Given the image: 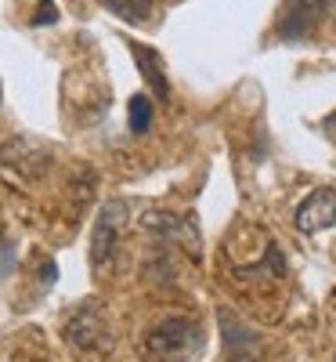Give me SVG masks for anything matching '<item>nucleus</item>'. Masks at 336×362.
I'll return each mask as SVG.
<instances>
[{"label": "nucleus", "mask_w": 336, "mask_h": 362, "mask_svg": "<svg viewBox=\"0 0 336 362\" xmlns=\"http://www.w3.org/2000/svg\"><path fill=\"white\" fill-rule=\"evenodd\" d=\"M203 351V326L188 315H167L145 334L148 362H192Z\"/></svg>", "instance_id": "nucleus-1"}, {"label": "nucleus", "mask_w": 336, "mask_h": 362, "mask_svg": "<svg viewBox=\"0 0 336 362\" xmlns=\"http://www.w3.org/2000/svg\"><path fill=\"white\" fill-rule=\"evenodd\" d=\"M221 322V341H224V362H260L264 337L253 326H246L232 308H217Z\"/></svg>", "instance_id": "nucleus-2"}, {"label": "nucleus", "mask_w": 336, "mask_h": 362, "mask_svg": "<svg viewBox=\"0 0 336 362\" xmlns=\"http://www.w3.org/2000/svg\"><path fill=\"white\" fill-rule=\"evenodd\" d=\"M127 221V206L124 203H105L102 214L95 221V232H90V264L105 268L116 257V235Z\"/></svg>", "instance_id": "nucleus-3"}, {"label": "nucleus", "mask_w": 336, "mask_h": 362, "mask_svg": "<svg viewBox=\"0 0 336 362\" xmlns=\"http://www.w3.org/2000/svg\"><path fill=\"white\" fill-rule=\"evenodd\" d=\"M66 337L69 344H76L80 351H95L109 344V329H105V315L98 312V305H80L76 312H69L66 319Z\"/></svg>", "instance_id": "nucleus-4"}, {"label": "nucleus", "mask_w": 336, "mask_h": 362, "mask_svg": "<svg viewBox=\"0 0 336 362\" xmlns=\"http://www.w3.org/2000/svg\"><path fill=\"white\" fill-rule=\"evenodd\" d=\"M141 228L156 232L160 239H174V243H181L192 257H199V225H196V218H177V214H170V210H145Z\"/></svg>", "instance_id": "nucleus-5"}, {"label": "nucleus", "mask_w": 336, "mask_h": 362, "mask_svg": "<svg viewBox=\"0 0 336 362\" xmlns=\"http://www.w3.org/2000/svg\"><path fill=\"white\" fill-rule=\"evenodd\" d=\"M293 221H296L300 232H308V235L332 228V225H336V192H332V189H315V192H308V199L296 206Z\"/></svg>", "instance_id": "nucleus-6"}, {"label": "nucleus", "mask_w": 336, "mask_h": 362, "mask_svg": "<svg viewBox=\"0 0 336 362\" xmlns=\"http://www.w3.org/2000/svg\"><path fill=\"white\" fill-rule=\"evenodd\" d=\"M47 167H51V148L29 141V138H18V141H8L4 145V170L8 174L40 177Z\"/></svg>", "instance_id": "nucleus-7"}, {"label": "nucleus", "mask_w": 336, "mask_h": 362, "mask_svg": "<svg viewBox=\"0 0 336 362\" xmlns=\"http://www.w3.org/2000/svg\"><path fill=\"white\" fill-rule=\"evenodd\" d=\"M336 4V0H286V11L279 18V37L282 40H300L308 29Z\"/></svg>", "instance_id": "nucleus-8"}, {"label": "nucleus", "mask_w": 336, "mask_h": 362, "mask_svg": "<svg viewBox=\"0 0 336 362\" xmlns=\"http://www.w3.org/2000/svg\"><path fill=\"white\" fill-rule=\"evenodd\" d=\"M127 47H131V54L138 58V69H141L145 83L152 87V95L167 102L170 83H167V76H163V54H160L156 47H145V44H134V40H127Z\"/></svg>", "instance_id": "nucleus-9"}, {"label": "nucleus", "mask_w": 336, "mask_h": 362, "mask_svg": "<svg viewBox=\"0 0 336 362\" xmlns=\"http://www.w3.org/2000/svg\"><path fill=\"white\" fill-rule=\"evenodd\" d=\"M102 4H105L116 18L134 22V25L148 22V15H152V0H102Z\"/></svg>", "instance_id": "nucleus-10"}, {"label": "nucleus", "mask_w": 336, "mask_h": 362, "mask_svg": "<svg viewBox=\"0 0 336 362\" xmlns=\"http://www.w3.org/2000/svg\"><path fill=\"white\" fill-rule=\"evenodd\" d=\"M152 127V102L145 95H134L131 98V131L134 134H145Z\"/></svg>", "instance_id": "nucleus-11"}, {"label": "nucleus", "mask_w": 336, "mask_h": 362, "mask_svg": "<svg viewBox=\"0 0 336 362\" xmlns=\"http://www.w3.org/2000/svg\"><path fill=\"white\" fill-rule=\"evenodd\" d=\"M47 22H58V8H54V0H40V11L33 15V25H47Z\"/></svg>", "instance_id": "nucleus-12"}, {"label": "nucleus", "mask_w": 336, "mask_h": 362, "mask_svg": "<svg viewBox=\"0 0 336 362\" xmlns=\"http://www.w3.org/2000/svg\"><path fill=\"white\" fill-rule=\"evenodd\" d=\"M15 272V239H4V276Z\"/></svg>", "instance_id": "nucleus-13"}, {"label": "nucleus", "mask_w": 336, "mask_h": 362, "mask_svg": "<svg viewBox=\"0 0 336 362\" xmlns=\"http://www.w3.org/2000/svg\"><path fill=\"white\" fill-rule=\"evenodd\" d=\"M40 279H44L47 286H51V283L58 279V272H54V261H44V264H40Z\"/></svg>", "instance_id": "nucleus-14"}]
</instances>
